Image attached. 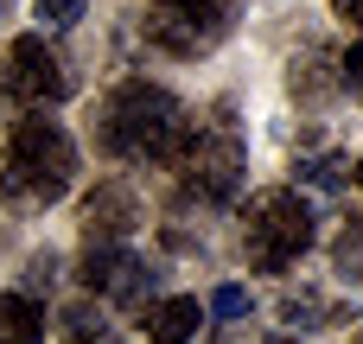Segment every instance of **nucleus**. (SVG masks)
Here are the masks:
<instances>
[{
    "instance_id": "nucleus-1",
    "label": "nucleus",
    "mask_w": 363,
    "mask_h": 344,
    "mask_svg": "<svg viewBox=\"0 0 363 344\" xmlns=\"http://www.w3.org/2000/svg\"><path fill=\"white\" fill-rule=\"evenodd\" d=\"M96 134H102V147L115 153V160H172L179 166V153L191 147V115H185V102L172 96V89H160V83H121L108 102H102V121H96Z\"/></svg>"
},
{
    "instance_id": "nucleus-2",
    "label": "nucleus",
    "mask_w": 363,
    "mask_h": 344,
    "mask_svg": "<svg viewBox=\"0 0 363 344\" xmlns=\"http://www.w3.org/2000/svg\"><path fill=\"white\" fill-rule=\"evenodd\" d=\"M70 179H77V140L64 134V121H51L45 109L13 121V140H6V160H0V198L26 204V211H45L70 192Z\"/></svg>"
},
{
    "instance_id": "nucleus-3",
    "label": "nucleus",
    "mask_w": 363,
    "mask_h": 344,
    "mask_svg": "<svg viewBox=\"0 0 363 344\" xmlns=\"http://www.w3.org/2000/svg\"><path fill=\"white\" fill-rule=\"evenodd\" d=\"M242 249H249V268L287 274L313 249V204L300 192H255L242 217Z\"/></svg>"
},
{
    "instance_id": "nucleus-4",
    "label": "nucleus",
    "mask_w": 363,
    "mask_h": 344,
    "mask_svg": "<svg viewBox=\"0 0 363 344\" xmlns=\"http://www.w3.org/2000/svg\"><path fill=\"white\" fill-rule=\"evenodd\" d=\"M236 0H153L147 6V45H160L166 57H198L230 32Z\"/></svg>"
},
{
    "instance_id": "nucleus-5",
    "label": "nucleus",
    "mask_w": 363,
    "mask_h": 344,
    "mask_svg": "<svg viewBox=\"0 0 363 344\" xmlns=\"http://www.w3.org/2000/svg\"><path fill=\"white\" fill-rule=\"evenodd\" d=\"M179 185H185V198L230 204L236 185H242V140H236L230 128H217V134H191V147L179 153Z\"/></svg>"
},
{
    "instance_id": "nucleus-6",
    "label": "nucleus",
    "mask_w": 363,
    "mask_h": 344,
    "mask_svg": "<svg viewBox=\"0 0 363 344\" xmlns=\"http://www.w3.org/2000/svg\"><path fill=\"white\" fill-rule=\"evenodd\" d=\"M0 89L19 96V102H32V109H45V102H64V96H70V77H64L57 51H51L38 32H26V38L6 45V77H0Z\"/></svg>"
},
{
    "instance_id": "nucleus-7",
    "label": "nucleus",
    "mask_w": 363,
    "mask_h": 344,
    "mask_svg": "<svg viewBox=\"0 0 363 344\" xmlns=\"http://www.w3.org/2000/svg\"><path fill=\"white\" fill-rule=\"evenodd\" d=\"M83 287L134 306V300L153 294V268H147L134 249H121V243H89V255H83Z\"/></svg>"
},
{
    "instance_id": "nucleus-8",
    "label": "nucleus",
    "mask_w": 363,
    "mask_h": 344,
    "mask_svg": "<svg viewBox=\"0 0 363 344\" xmlns=\"http://www.w3.org/2000/svg\"><path fill=\"white\" fill-rule=\"evenodd\" d=\"M134 217H140L134 198H128L121 185H102V192L83 204V236H89V243H121V236L134 230Z\"/></svg>"
},
{
    "instance_id": "nucleus-9",
    "label": "nucleus",
    "mask_w": 363,
    "mask_h": 344,
    "mask_svg": "<svg viewBox=\"0 0 363 344\" xmlns=\"http://www.w3.org/2000/svg\"><path fill=\"white\" fill-rule=\"evenodd\" d=\"M198 326H204V306L191 294H172V300H153L147 306V338L153 344H185Z\"/></svg>"
},
{
    "instance_id": "nucleus-10",
    "label": "nucleus",
    "mask_w": 363,
    "mask_h": 344,
    "mask_svg": "<svg viewBox=\"0 0 363 344\" xmlns=\"http://www.w3.org/2000/svg\"><path fill=\"white\" fill-rule=\"evenodd\" d=\"M0 344H45V306L32 294H0Z\"/></svg>"
},
{
    "instance_id": "nucleus-11",
    "label": "nucleus",
    "mask_w": 363,
    "mask_h": 344,
    "mask_svg": "<svg viewBox=\"0 0 363 344\" xmlns=\"http://www.w3.org/2000/svg\"><path fill=\"white\" fill-rule=\"evenodd\" d=\"M32 13H38L45 26H77V19H83V0H32Z\"/></svg>"
},
{
    "instance_id": "nucleus-12",
    "label": "nucleus",
    "mask_w": 363,
    "mask_h": 344,
    "mask_svg": "<svg viewBox=\"0 0 363 344\" xmlns=\"http://www.w3.org/2000/svg\"><path fill=\"white\" fill-rule=\"evenodd\" d=\"M338 89H351V96L363 102V38L345 51V57H338Z\"/></svg>"
},
{
    "instance_id": "nucleus-13",
    "label": "nucleus",
    "mask_w": 363,
    "mask_h": 344,
    "mask_svg": "<svg viewBox=\"0 0 363 344\" xmlns=\"http://www.w3.org/2000/svg\"><path fill=\"white\" fill-rule=\"evenodd\" d=\"M211 313H217V319H242V313H249V294H242V287H217V294H211Z\"/></svg>"
},
{
    "instance_id": "nucleus-14",
    "label": "nucleus",
    "mask_w": 363,
    "mask_h": 344,
    "mask_svg": "<svg viewBox=\"0 0 363 344\" xmlns=\"http://www.w3.org/2000/svg\"><path fill=\"white\" fill-rule=\"evenodd\" d=\"M332 13H338V19H351V26H363V0H332Z\"/></svg>"
},
{
    "instance_id": "nucleus-15",
    "label": "nucleus",
    "mask_w": 363,
    "mask_h": 344,
    "mask_svg": "<svg viewBox=\"0 0 363 344\" xmlns=\"http://www.w3.org/2000/svg\"><path fill=\"white\" fill-rule=\"evenodd\" d=\"M357 192H363V160H357Z\"/></svg>"
},
{
    "instance_id": "nucleus-16",
    "label": "nucleus",
    "mask_w": 363,
    "mask_h": 344,
    "mask_svg": "<svg viewBox=\"0 0 363 344\" xmlns=\"http://www.w3.org/2000/svg\"><path fill=\"white\" fill-rule=\"evenodd\" d=\"M77 344H102V338H77Z\"/></svg>"
}]
</instances>
